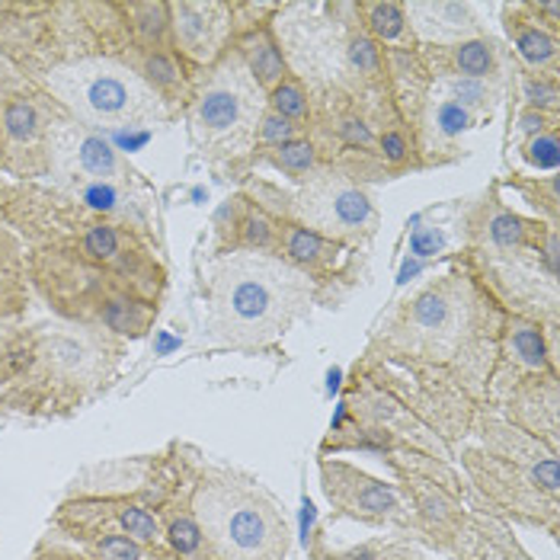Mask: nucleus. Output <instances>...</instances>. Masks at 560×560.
<instances>
[{
	"mask_svg": "<svg viewBox=\"0 0 560 560\" xmlns=\"http://www.w3.org/2000/svg\"><path fill=\"white\" fill-rule=\"evenodd\" d=\"M126 340L58 317L0 320V413L71 417L116 385Z\"/></svg>",
	"mask_w": 560,
	"mask_h": 560,
	"instance_id": "nucleus-1",
	"label": "nucleus"
},
{
	"mask_svg": "<svg viewBox=\"0 0 560 560\" xmlns=\"http://www.w3.org/2000/svg\"><path fill=\"white\" fill-rule=\"evenodd\" d=\"M506 311L475 272L430 279L388 311L375 343L388 362H423L458 378H475L500 359Z\"/></svg>",
	"mask_w": 560,
	"mask_h": 560,
	"instance_id": "nucleus-2",
	"label": "nucleus"
},
{
	"mask_svg": "<svg viewBox=\"0 0 560 560\" xmlns=\"http://www.w3.org/2000/svg\"><path fill=\"white\" fill-rule=\"evenodd\" d=\"M0 218L26 250H51L103 266L122 276L148 302H164L167 266L154 247V237L113 218L86 212L65 189L39 183H0Z\"/></svg>",
	"mask_w": 560,
	"mask_h": 560,
	"instance_id": "nucleus-3",
	"label": "nucleus"
},
{
	"mask_svg": "<svg viewBox=\"0 0 560 560\" xmlns=\"http://www.w3.org/2000/svg\"><path fill=\"white\" fill-rule=\"evenodd\" d=\"M209 330L231 346H266L282 337L311 302L302 269L276 254H231L206 282Z\"/></svg>",
	"mask_w": 560,
	"mask_h": 560,
	"instance_id": "nucleus-4",
	"label": "nucleus"
},
{
	"mask_svg": "<svg viewBox=\"0 0 560 560\" xmlns=\"http://www.w3.org/2000/svg\"><path fill=\"white\" fill-rule=\"evenodd\" d=\"M23 269L33 295L58 320L81 324L116 340H141L161 317V304L148 302L122 276L84 259L26 250Z\"/></svg>",
	"mask_w": 560,
	"mask_h": 560,
	"instance_id": "nucleus-5",
	"label": "nucleus"
},
{
	"mask_svg": "<svg viewBox=\"0 0 560 560\" xmlns=\"http://www.w3.org/2000/svg\"><path fill=\"white\" fill-rule=\"evenodd\" d=\"M189 510L209 560H282L289 551L282 510L250 477L206 471L189 487Z\"/></svg>",
	"mask_w": 560,
	"mask_h": 560,
	"instance_id": "nucleus-6",
	"label": "nucleus"
},
{
	"mask_svg": "<svg viewBox=\"0 0 560 560\" xmlns=\"http://www.w3.org/2000/svg\"><path fill=\"white\" fill-rule=\"evenodd\" d=\"M36 86L48 93L71 119L86 129H122L167 119V106L138 81L122 61L109 55H86L43 74Z\"/></svg>",
	"mask_w": 560,
	"mask_h": 560,
	"instance_id": "nucleus-7",
	"label": "nucleus"
},
{
	"mask_svg": "<svg viewBox=\"0 0 560 560\" xmlns=\"http://www.w3.org/2000/svg\"><path fill=\"white\" fill-rule=\"evenodd\" d=\"M465 465L477 483L506 510L558 516V452L541 455V442H532L528 432L503 423L483 427V452H468Z\"/></svg>",
	"mask_w": 560,
	"mask_h": 560,
	"instance_id": "nucleus-8",
	"label": "nucleus"
},
{
	"mask_svg": "<svg viewBox=\"0 0 560 560\" xmlns=\"http://www.w3.org/2000/svg\"><path fill=\"white\" fill-rule=\"evenodd\" d=\"M259 93L262 90L234 48L209 68L202 84H196L189 103L192 129L212 158H237L250 151L262 116Z\"/></svg>",
	"mask_w": 560,
	"mask_h": 560,
	"instance_id": "nucleus-9",
	"label": "nucleus"
},
{
	"mask_svg": "<svg viewBox=\"0 0 560 560\" xmlns=\"http://www.w3.org/2000/svg\"><path fill=\"white\" fill-rule=\"evenodd\" d=\"M285 206H269L266 212L285 221H295L307 231L330 237V241H362L369 234H375L378 228V212L372 206V199L365 196L362 186H355L343 173H314L304 179V186L289 196L279 199Z\"/></svg>",
	"mask_w": 560,
	"mask_h": 560,
	"instance_id": "nucleus-10",
	"label": "nucleus"
},
{
	"mask_svg": "<svg viewBox=\"0 0 560 560\" xmlns=\"http://www.w3.org/2000/svg\"><path fill=\"white\" fill-rule=\"evenodd\" d=\"M55 113L58 103L23 74L0 90V176H13V183H39L43 176H51Z\"/></svg>",
	"mask_w": 560,
	"mask_h": 560,
	"instance_id": "nucleus-11",
	"label": "nucleus"
},
{
	"mask_svg": "<svg viewBox=\"0 0 560 560\" xmlns=\"http://www.w3.org/2000/svg\"><path fill=\"white\" fill-rule=\"evenodd\" d=\"M468 237L475 244V254L483 259L522 257L548 250L558 241V224H541L532 218H522L510 206L490 192L471 218H468Z\"/></svg>",
	"mask_w": 560,
	"mask_h": 560,
	"instance_id": "nucleus-12",
	"label": "nucleus"
},
{
	"mask_svg": "<svg viewBox=\"0 0 560 560\" xmlns=\"http://www.w3.org/2000/svg\"><path fill=\"white\" fill-rule=\"evenodd\" d=\"M234 39V10L218 0L171 3V48L189 65L209 71Z\"/></svg>",
	"mask_w": 560,
	"mask_h": 560,
	"instance_id": "nucleus-13",
	"label": "nucleus"
},
{
	"mask_svg": "<svg viewBox=\"0 0 560 560\" xmlns=\"http://www.w3.org/2000/svg\"><path fill=\"white\" fill-rule=\"evenodd\" d=\"M320 475H324V490H327L330 503L346 516L365 518V522L400 516L397 490L369 477L365 471L343 465V462H324Z\"/></svg>",
	"mask_w": 560,
	"mask_h": 560,
	"instance_id": "nucleus-14",
	"label": "nucleus"
},
{
	"mask_svg": "<svg viewBox=\"0 0 560 560\" xmlns=\"http://www.w3.org/2000/svg\"><path fill=\"white\" fill-rule=\"evenodd\" d=\"M218 244L224 254H276L279 218L269 215L254 199L237 196L218 215Z\"/></svg>",
	"mask_w": 560,
	"mask_h": 560,
	"instance_id": "nucleus-15",
	"label": "nucleus"
},
{
	"mask_svg": "<svg viewBox=\"0 0 560 560\" xmlns=\"http://www.w3.org/2000/svg\"><path fill=\"white\" fill-rule=\"evenodd\" d=\"M404 13L410 23V36L420 43V48H445L483 36L471 3H404Z\"/></svg>",
	"mask_w": 560,
	"mask_h": 560,
	"instance_id": "nucleus-16",
	"label": "nucleus"
},
{
	"mask_svg": "<svg viewBox=\"0 0 560 560\" xmlns=\"http://www.w3.org/2000/svg\"><path fill=\"white\" fill-rule=\"evenodd\" d=\"M420 68L432 78H471V81H497L503 74L500 48L490 36H477L468 43L445 48H420Z\"/></svg>",
	"mask_w": 560,
	"mask_h": 560,
	"instance_id": "nucleus-17",
	"label": "nucleus"
},
{
	"mask_svg": "<svg viewBox=\"0 0 560 560\" xmlns=\"http://www.w3.org/2000/svg\"><path fill=\"white\" fill-rule=\"evenodd\" d=\"M503 26L516 45V55L528 65L532 74H551L558 78V33H551L528 3L503 7Z\"/></svg>",
	"mask_w": 560,
	"mask_h": 560,
	"instance_id": "nucleus-18",
	"label": "nucleus"
},
{
	"mask_svg": "<svg viewBox=\"0 0 560 560\" xmlns=\"http://www.w3.org/2000/svg\"><path fill=\"white\" fill-rule=\"evenodd\" d=\"M343 247L346 244H340V241L320 237V234L307 231L295 221L279 218V250H276V257H282L289 266L302 269L304 276L324 279L327 272H334L340 257H343Z\"/></svg>",
	"mask_w": 560,
	"mask_h": 560,
	"instance_id": "nucleus-19",
	"label": "nucleus"
},
{
	"mask_svg": "<svg viewBox=\"0 0 560 560\" xmlns=\"http://www.w3.org/2000/svg\"><path fill=\"white\" fill-rule=\"evenodd\" d=\"M234 51L241 55L244 68L250 71V78L257 81L262 93L276 90L289 78V61H285V55H282V48L276 43L269 26H250L247 33H241Z\"/></svg>",
	"mask_w": 560,
	"mask_h": 560,
	"instance_id": "nucleus-20",
	"label": "nucleus"
},
{
	"mask_svg": "<svg viewBox=\"0 0 560 560\" xmlns=\"http://www.w3.org/2000/svg\"><path fill=\"white\" fill-rule=\"evenodd\" d=\"M129 39L141 48H171V3L129 0L116 3Z\"/></svg>",
	"mask_w": 560,
	"mask_h": 560,
	"instance_id": "nucleus-21",
	"label": "nucleus"
},
{
	"mask_svg": "<svg viewBox=\"0 0 560 560\" xmlns=\"http://www.w3.org/2000/svg\"><path fill=\"white\" fill-rule=\"evenodd\" d=\"M475 129V116H471L468 109H462L458 103H452L448 96H439V93H432L430 100H427L423 116H420V126H417V131L427 138V141H423V151H427V154H430L435 141H439V144H455L462 135H468V131Z\"/></svg>",
	"mask_w": 560,
	"mask_h": 560,
	"instance_id": "nucleus-22",
	"label": "nucleus"
},
{
	"mask_svg": "<svg viewBox=\"0 0 560 560\" xmlns=\"http://www.w3.org/2000/svg\"><path fill=\"white\" fill-rule=\"evenodd\" d=\"M355 13L362 16L365 33L378 45L388 43L394 48H407V43L413 39L407 13H404V3H394V0H362V3H355Z\"/></svg>",
	"mask_w": 560,
	"mask_h": 560,
	"instance_id": "nucleus-23",
	"label": "nucleus"
},
{
	"mask_svg": "<svg viewBox=\"0 0 560 560\" xmlns=\"http://www.w3.org/2000/svg\"><path fill=\"white\" fill-rule=\"evenodd\" d=\"M435 93L448 96L462 109H468L477 122L490 119L500 103V86L493 81H471V78H435Z\"/></svg>",
	"mask_w": 560,
	"mask_h": 560,
	"instance_id": "nucleus-24",
	"label": "nucleus"
},
{
	"mask_svg": "<svg viewBox=\"0 0 560 560\" xmlns=\"http://www.w3.org/2000/svg\"><path fill=\"white\" fill-rule=\"evenodd\" d=\"M343 61H346V71H349V74H355V78H365V81L378 78V74H382V68H385L382 45L375 43V39H372L365 30H355V33H349V36H346Z\"/></svg>",
	"mask_w": 560,
	"mask_h": 560,
	"instance_id": "nucleus-25",
	"label": "nucleus"
},
{
	"mask_svg": "<svg viewBox=\"0 0 560 560\" xmlns=\"http://www.w3.org/2000/svg\"><path fill=\"white\" fill-rule=\"evenodd\" d=\"M266 103H269V109L276 116H282L295 129H302L304 122H311V93L304 90L299 78H285L276 90H269L266 93Z\"/></svg>",
	"mask_w": 560,
	"mask_h": 560,
	"instance_id": "nucleus-26",
	"label": "nucleus"
},
{
	"mask_svg": "<svg viewBox=\"0 0 560 560\" xmlns=\"http://www.w3.org/2000/svg\"><path fill=\"white\" fill-rule=\"evenodd\" d=\"M266 164H272L276 171H282L292 179H307V173L317 171V144L311 138H295L289 144L269 148Z\"/></svg>",
	"mask_w": 560,
	"mask_h": 560,
	"instance_id": "nucleus-27",
	"label": "nucleus"
},
{
	"mask_svg": "<svg viewBox=\"0 0 560 560\" xmlns=\"http://www.w3.org/2000/svg\"><path fill=\"white\" fill-rule=\"evenodd\" d=\"M33 307V289L26 276L0 269V320H16L26 317Z\"/></svg>",
	"mask_w": 560,
	"mask_h": 560,
	"instance_id": "nucleus-28",
	"label": "nucleus"
},
{
	"mask_svg": "<svg viewBox=\"0 0 560 560\" xmlns=\"http://www.w3.org/2000/svg\"><path fill=\"white\" fill-rule=\"evenodd\" d=\"M522 158L528 167L535 171H558L560 164V144H558V129L541 131V135H532L525 138L522 144Z\"/></svg>",
	"mask_w": 560,
	"mask_h": 560,
	"instance_id": "nucleus-29",
	"label": "nucleus"
},
{
	"mask_svg": "<svg viewBox=\"0 0 560 560\" xmlns=\"http://www.w3.org/2000/svg\"><path fill=\"white\" fill-rule=\"evenodd\" d=\"M522 96H525V103H528V109H535V113H545L548 109V116H558V78H551V74H525L522 78Z\"/></svg>",
	"mask_w": 560,
	"mask_h": 560,
	"instance_id": "nucleus-30",
	"label": "nucleus"
},
{
	"mask_svg": "<svg viewBox=\"0 0 560 560\" xmlns=\"http://www.w3.org/2000/svg\"><path fill=\"white\" fill-rule=\"evenodd\" d=\"M295 138H302V129H295L292 122H285V119L276 116L272 109H262L257 126V141L259 144H266V151H269V148H279V144H289V141H295Z\"/></svg>",
	"mask_w": 560,
	"mask_h": 560,
	"instance_id": "nucleus-31",
	"label": "nucleus"
},
{
	"mask_svg": "<svg viewBox=\"0 0 560 560\" xmlns=\"http://www.w3.org/2000/svg\"><path fill=\"white\" fill-rule=\"evenodd\" d=\"M378 154L390 167H404L413 158V141L404 129H382L378 135Z\"/></svg>",
	"mask_w": 560,
	"mask_h": 560,
	"instance_id": "nucleus-32",
	"label": "nucleus"
},
{
	"mask_svg": "<svg viewBox=\"0 0 560 560\" xmlns=\"http://www.w3.org/2000/svg\"><path fill=\"white\" fill-rule=\"evenodd\" d=\"M26 247L23 241L10 231V224L0 218V269H10V272H20L26 276Z\"/></svg>",
	"mask_w": 560,
	"mask_h": 560,
	"instance_id": "nucleus-33",
	"label": "nucleus"
},
{
	"mask_svg": "<svg viewBox=\"0 0 560 560\" xmlns=\"http://www.w3.org/2000/svg\"><path fill=\"white\" fill-rule=\"evenodd\" d=\"M410 254L423 259L445 254V231L435 224H417L410 234Z\"/></svg>",
	"mask_w": 560,
	"mask_h": 560,
	"instance_id": "nucleus-34",
	"label": "nucleus"
},
{
	"mask_svg": "<svg viewBox=\"0 0 560 560\" xmlns=\"http://www.w3.org/2000/svg\"><path fill=\"white\" fill-rule=\"evenodd\" d=\"M33 560H90L78 548V545H68V541H61V538H43L39 541V548H36V555Z\"/></svg>",
	"mask_w": 560,
	"mask_h": 560,
	"instance_id": "nucleus-35",
	"label": "nucleus"
},
{
	"mask_svg": "<svg viewBox=\"0 0 560 560\" xmlns=\"http://www.w3.org/2000/svg\"><path fill=\"white\" fill-rule=\"evenodd\" d=\"M16 78H20V71H16V68H13V65H10V61H7V58L0 55V90L13 84Z\"/></svg>",
	"mask_w": 560,
	"mask_h": 560,
	"instance_id": "nucleus-36",
	"label": "nucleus"
},
{
	"mask_svg": "<svg viewBox=\"0 0 560 560\" xmlns=\"http://www.w3.org/2000/svg\"><path fill=\"white\" fill-rule=\"evenodd\" d=\"M0 183H3V179H0Z\"/></svg>",
	"mask_w": 560,
	"mask_h": 560,
	"instance_id": "nucleus-37",
	"label": "nucleus"
}]
</instances>
